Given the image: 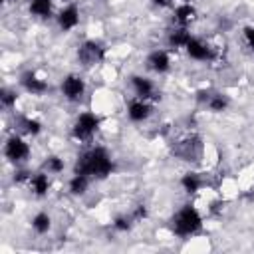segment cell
Masks as SVG:
<instances>
[{
	"label": "cell",
	"mask_w": 254,
	"mask_h": 254,
	"mask_svg": "<svg viewBox=\"0 0 254 254\" xmlns=\"http://www.w3.org/2000/svg\"><path fill=\"white\" fill-rule=\"evenodd\" d=\"M0 2H4V4H6V2H8V0H0Z\"/></svg>",
	"instance_id": "f1b7e54d"
},
{
	"label": "cell",
	"mask_w": 254,
	"mask_h": 254,
	"mask_svg": "<svg viewBox=\"0 0 254 254\" xmlns=\"http://www.w3.org/2000/svg\"><path fill=\"white\" fill-rule=\"evenodd\" d=\"M99 123H101V119L95 113L83 111V113L77 115V119H75V123L71 127V137L75 141H87V139H91L97 133Z\"/></svg>",
	"instance_id": "3957f363"
},
{
	"label": "cell",
	"mask_w": 254,
	"mask_h": 254,
	"mask_svg": "<svg viewBox=\"0 0 254 254\" xmlns=\"http://www.w3.org/2000/svg\"><path fill=\"white\" fill-rule=\"evenodd\" d=\"M0 101H2L4 107H12V105L16 103V93H14L12 89H2V93H0Z\"/></svg>",
	"instance_id": "d4e9b609"
},
{
	"label": "cell",
	"mask_w": 254,
	"mask_h": 254,
	"mask_svg": "<svg viewBox=\"0 0 254 254\" xmlns=\"http://www.w3.org/2000/svg\"><path fill=\"white\" fill-rule=\"evenodd\" d=\"M244 40H246L248 48L254 50V26H246L244 28Z\"/></svg>",
	"instance_id": "484cf974"
},
{
	"label": "cell",
	"mask_w": 254,
	"mask_h": 254,
	"mask_svg": "<svg viewBox=\"0 0 254 254\" xmlns=\"http://www.w3.org/2000/svg\"><path fill=\"white\" fill-rule=\"evenodd\" d=\"M131 216H133L135 220H143V218H147V208H145V204H137Z\"/></svg>",
	"instance_id": "4316f807"
},
{
	"label": "cell",
	"mask_w": 254,
	"mask_h": 254,
	"mask_svg": "<svg viewBox=\"0 0 254 254\" xmlns=\"http://www.w3.org/2000/svg\"><path fill=\"white\" fill-rule=\"evenodd\" d=\"M28 189L34 196H46L48 190H50V179H48V173H36V175H30L28 179Z\"/></svg>",
	"instance_id": "5bb4252c"
},
{
	"label": "cell",
	"mask_w": 254,
	"mask_h": 254,
	"mask_svg": "<svg viewBox=\"0 0 254 254\" xmlns=\"http://www.w3.org/2000/svg\"><path fill=\"white\" fill-rule=\"evenodd\" d=\"M77 24H79V10H77V6H75V4L65 6V8L58 14V26H60L64 32L73 30Z\"/></svg>",
	"instance_id": "30bf717a"
},
{
	"label": "cell",
	"mask_w": 254,
	"mask_h": 254,
	"mask_svg": "<svg viewBox=\"0 0 254 254\" xmlns=\"http://www.w3.org/2000/svg\"><path fill=\"white\" fill-rule=\"evenodd\" d=\"M133 222H135L133 216L119 214V216H115V220H113V228L119 230V232H129V230L133 228Z\"/></svg>",
	"instance_id": "603a6c76"
},
{
	"label": "cell",
	"mask_w": 254,
	"mask_h": 254,
	"mask_svg": "<svg viewBox=\"0 0 254 254\" xmlns=\"http://www.w3.org/2000/svg\"><path fill=\"white\" fill-rule=\"evenodd\" d=\"M87 185H89V177L73 173V177L69 181V192L75 194V196H79V194H83L87 190Z\"/></svg>",
	"instance_id": "ffe728a7"
},
{
	"label": "cell",
	"mask_w": 254,
	"mask_h": 254,
	"mask_svg": "<svg viewBox=\"0 0 254 254\" xmlns=\"http://www.w3.org/2000/svg\"><path fill=\"white\" fill-rule=\"evenodd\" d=\"M4 155L12 163H22L30 157V145L20 135H10L4 143Z\"/></svg>",
	"instance_id": "5b68a950"
},
{
	"label": "cell",
	"mask_w": 254,
	"mask_h": 254,
	"mask_svg": "<svg viewBox=\"0 0 254 254\" xmlns=\"http://www.w3.org/2000/svg\"><path fill=\"white\" fill-rule=\"evenodd\" d=\"M54 10V0H32L30 2V14L38 18H50Z\"/></svg>",
	"instance_id": "2e32d148"
},
{
	"label": "cell",
	"mask_w": 254,
	"mask_h": 254,
	"mask_svg": "<svg viewBox=\"0 0 254 254\" xmlns=\"http://www.w3.org/2000/svg\"><path fill=\"white\" fill-rule=\"evenodd\" d=\"M20 83H22V87H24L28 93H32V95H42V93H46L48 87H50L48 81L42 79V77H38L34 71H24L22 77H20Z\"/></svg>",
	"instance_id": "ba28073f"
},
{
	"label": "cell",
	"mask_w": 254,
	"mask_h": 254,
	"mask_svg": "<svg viewBox=\"0 0 254 254\" xmlns=\"http://www.w3.org/2000/svg\"><path fill=\"white\" fill-rule=\"evenodd\" d=\"M202 226V216L198 214V210L192 204H185L181 210H177V214L171 218V230L177 236H192L200 230Z\"/></svg>",
	"instance_id": "7a4b0ae2"
},
{
	"label": "cell",
	"mask_w": 254,
	"mask_h": 254,
	"mask_svg": "<svg viewBox=\"0 0 254 254\" xmlns=\"http://www.w3.org/2000/svg\"><path fill=\"white\" fill-rule=\"evenodd\" d=\"M185 50H187L189 58H192V60H196V62L212 60V52H210V48H208L204 42L196 40V38H190V40H189V44L185 46Z\"/></svg>",
	"instance_id": "8fae6325"
},
{
	"label": "cell",
	"mask_w": 254,
	"mask_h": 254,
	"mask_svg": "<svg viewBox=\"0 0 254 254\" xmlns=\"http://www.w3.org/2000/svg\"><path fill=\"white\" fill-rule=\"evenodd\" d=\"M200 185H202V181H200V177H198L196 173H187V175H183V179H181V187H183V190L189 192V194L198 192Z\"/></svg>",
	"instance_id": "ac0fdd59"
},
{
	"label": "cell",
	"mask_w": 254,
	"mask_h": 254,
	"mask_svg": "<svg viewBox=\"0 0 254 254\" xmlns=\"http://www.w3.org/2000/svg\"><path fill=\"white\" fill-rule=\"evenodd\" d=\"M147 67L153 69L155 73H165V71H169V67H171V58H169V54H167L165 50H155V52H151L149 58H147Z\"/></svg>",
	"instance_id": "7c38bea8"
},
{
	"label": "cell",
	"mask_w": 254,
	"mask_h": 254,
	"mask_svg": "<svg viewBox=\"0 0 254 254\" xmlns=\"http://www.w3.org/2000/svg\"><path fill=\"white\" fill-rule=\"evenodd\" d=\"M113 171V161L111 155L107 153V149L103 147H91L87 151H83L77 161H75V169L73 173L77 175H85V177H93V179H105L107 175H111Z\"/></svg>",
	"instance_id": "6da1fadb"
},
{
	"label": "cell",
	"mask_w": 254,
	"mask_h": 254,
	"mask_svg": "<svg viewBox=\"0 0 254 254\" xmlns=\"http://www.w3.org/2000/svg\"><path fill=\"white\" fill-rule=\"evenodd\" d=\"M194 18H196V8H194L192 4H189V2L179 4V6L175 8V12H173V20H175L179 26H185V28H187Z\"/></svg>",
	"instance_id": "9a60e30c"
},
{
	"label": "cell",
	"mask_w": 254,
	"mask_h": 254,
	"mask_svg": "<svg viewBox=\"0 0 254 254\" xmlns=\"http://www.w3.org/2000/svg\"><path fill=\"white\" fill-rule=\"evenodd\" d=\"M200 151H202V145H200V139L190 135L183 141L177 143V147L173 149V153L177 157H181L183 161H196L200 157Z\"/></svg>",
	"instance_id": "8992f818"
},
{
	"label": "cell",
	"mask_w": 254,
	"mask_h": 254,
	"mask_svg": "<svg viewBox=\"0 0 254 254\" xmlns=\"http://www.w3.org/2000/svg\"><path fill=\"white\" fill-rule=\"evenodd\" d=\"M189 40H190V34L185 26H179L177 30H173L169 34V46L171 48H185L189 44Z\"/></svg>",
	"instance_id": "e0dca14e"
},
{
	"label": "cell",
	"mask_w": 254,
	"mask_h": 254,
	"mask_svg": "<svg viewBox=\"0 0 254 254\" xmlns=\"http://www.w3.org/2000/svg\"><path fill=\"white\" fill-rule=\"evenodd\" d=\"M206 105H208V109H210V111L220 113V111H224V109L228 107V99H226L222 93H212V95L208 97Z\"/></svg>",
	"instance_id": "44dd1931"
},
{
	"label": "cell",
	"mask_w": 254,
	"mask_h": 254,
	"mask_svg": "<svg viewBox=\"0 0 254 254\" xmlns=\"http://www.w3.org/2000/svg\"><path fill=\"white\" fill-rule=\"evenodd\" d=\"M131 87L139 99H151L155 97V85L149 77L143 75H131Z\"/></svg>",
	"instance_id": "4fadbf2b"
},
{
	"label": "cell",
	"mask_w": 254,
	"mask_h": 254,
	"mask_svg": "<svg viewBox=\"0 0 254 254\" xmlns=\"http://www.w3.org/2000/svg\"><path fill=\"white\" fill-rule=\"evenodd\" d=\"M20 127L26 135H38L42 131V123L38 119H32V117H22L20 119Z\"/></svg>",
	"instance_id": "7402d4cb"
},
{
	"label": "cell",
	"mask_w": 254,
	"mask_h": 254,
	"mask_svg": "<svg viewBox=\"0 0 254 254\" xmlns=\"http://www.w3.org/2000/svg\"><path fill=\"white\" fill-rule=\"evenodd\" d=\"M32 228H34L36 234H46V232L52 228V218H50V214H48V212H38V214H34V218H32Z\"/></svg>",
	"instance_id": "d6986e66"
},
{
	"label": "cell",
	"mask_w": 254,
	"mask_h": 254,
	"mask_svg": "<svg viewBox=\"0 0 254 254\" xmlns=\"http://www.w3.org/2000/svg\"><path fill=\"white\" fill-rule=\"evenodd\" d=\"M155 6H159V8H169L171 4H173V0H151Z\"/></svg>",
	"instance_id": "83f0119b"
},
{
	"label": "cell",
	"mask_w": 254,
	"mask_h": 254,
	"mask_svg": "<svg viewBox=\"0 0 254 254\" xmlns=\"http://www.w3.org/2000/svg\"><path fill=\"white\" fill-rule=\"evenodd\" d=\"M151 113H153V109L147 103V99H139L137 97V99H131L129 105H127V115H129V119L133 123H141V121L149 119Z\"/></svg>",
	"instance_id": "9c48e42d"
},
{
	"label": "cell",
	"mask_w": 254,
	"mask_h": 254,
	"mask_svg": "<svg viewBox=\"0 0 254 254\" xmlns=\"http://www.w3.org/2000/svg\"><path fill=\"white\" fill-rule=\"evenodd\" d=\"M77 60L83 64V65H97L105 60V48L99 44V42H93V40H85L79 50H77Z\"/></svg>",
	"instance_id": "277c9868"
},
{
	"label": "cell",
	"mask_w": 254,
	"mask_h": 254,
	"mask_svg": "<svg viewBox=\"0 0 254 254\" xmlns=\"http://www.w3.org/2000/svg\"><path fill=\"white\" fill-rule=\"evenodd\" d=\"M62 93H64V97L67 101H79L83 97V93H85V81L79 75L69 73L62 81Z\"/></svg>",
	"instance_id": "52a82bcc"
},
{
	"label": "cell",
	"mask_w": 254,
	"mask_h": 254,
	"mask_svg": "<svg viewBox=\"0 0 254 254\" xmlns=\"http://www.w3.org/2000/svg\"><path fill=\"white\" fill-rule=\"evenodd\" d=\"M44 171H48V173H62L64 171V159H60V157H56V155H52V157H48L46 161H44Z\"/></svg>",
	"instance_id": "cb8c5ba5"
}]
</instances>
